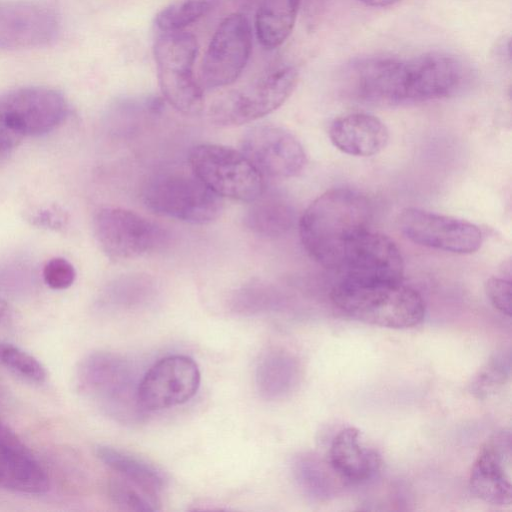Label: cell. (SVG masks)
<instances>
[{
    "label": "cell",
    "instance_id": "obj_15",
    "mask_svg": "<svg viewBox=\"0 0 512 512\" xmlns=\"http://www.w3.org/2000/svg\"><path fill=\"white\" fill-rule=\"evenodd\" d=\"M240 151L264 178L294 177L307 162L299 140L287 130L273 125L250 128L241 140Z\"/></svg>",
    "mask_w": 512,
    "mask_h": 512
},
{
    "label": "cell",
    "instance_id": "obj_33",
    "mask_svg": "<svg viewBox=\"0 0 512 512\" xmlns=\"http://www.w3.org/2000/svg\"><path fill=\"white\" fill-rule=\"evenodd\" d=\"M30 451L18 436L0 420V453H23Z\"/></svg>",
    "mask_w": 512,
    "mask_h": 512
},
{
    "label": "cell",
    "instance_id": "obj_36",
    "mask_svg": "<svg viewBox=\"0 0 512 512\" xmlns=\"http://www.w3.org/2000/svg\"><path fill=\"white\" fill-rule=\"evenodd\" d=\"M7 310V304L5 300L0 296V319L4 316Z\"/></svg>",
    "mask_w": 512,
    "mask_h": 512
},
{
    "label": "cell",
    "instance_id": "obj_7",
    "mask_svg": "<svg viewBox=\"0 0 512 512\" xmlns=\"http://www.w3.org/2000/svg\"><path fill=\"white\" fill-rule=\"evenodd\" d=\"M142 199L152 212L191 224L216 220L222 198L192 172H165L153 176L143 188Z\"/></svg>",
    "mask_w": 512,
    "mask_h": 512
},
{
    "label": "cell",
    "instance_id": "obj_29",
    "mask_svg": "<svg viewBox=\"0 0 512 512\" xmlns=\"http://www.w3.org/2000/svg\"><path fill=\"white\" fill-rule=\"evenodd\" d=\"M510 358L507 354H497L478 372L470 384L471 392L483 398L494 393L509 377Z\"/></svg>",
    "mask_w": 512,
    "mask_h": 512
},
{
    "label": "cell",
    "instance_id": "obj_28",
    "mask_svg": "<svg viewBox=\"0 0 512 512\" xmlns=\"http://www.w3.org/2000/svg\"><path fill=\"white\" fill-rule=\"evenodd\" d=\"M273 305L272 292L261 282H252L238 289L230 301L231 310L241 315L261 314Z\"/></svg>",
    "mask_w": 512,
    "mask_h": 512
},
{
    "label": "cell",
    "instance_id": "obj_4",
    "mask_svg": "<svg viewBox=\"0 0 512 512\" xmlns=\"http://www.w3.org/2000/svg\"><path fill=\"white\" fill-rule=\"evenodd\" d=\"M196 37L185 31L163 32L153 46L157 77L166 101L185 115H199L205 97L194 74Z\"/></svg>",
    "mask_w": 512,
    "mask_h": 512
},
{
    "label": "cell",
    "instance_id": "obj_27",
    "mask_svg": "<svg viewBox=\"0 0 512 512\" xmlns=\"http://www.w3.org/2000/svg\"><path fill=\"white\" fill-rule=\"evenodd\" d=\"M0 365L29 382L40 384L47 378L46 369L38 359L12 344L0 343Z\"/></svg>",
    "mask_w": 512,
    "mask_h": 512
},
{
    "label": "cell",
    "instance_id": "obj_16",
    "mask_svg": "<svg viewBox=\"0 0 512 512\" xmlns=\"http://www.w3.org/2000/svg\"><path fill=\"white\" fill-rule=\"evenodd\" d=\"M340 279L357 282H398L404 262L396 243L368 230L347 248L338 268Z\"/></svg>",
    "mask_w": 512,
    "mask_h": 512
},
{
    "label": "cell",
    "instance_id": "obj_10",
    "mask_svg": "<svg viewBox=\"0 0 512 512\" xmlns=\"http://www.w3.org/2000/svg\"><path fill=\"white\" fill-rule=\"evenodd\" d=\"M252 52V30L241 13L226 16L205 52L199 83L203 90L233 84L245 69Z\"/></svg>",
    "mask_w": 512,
    "mask_h": 512
},
{
    "label": "cell",
    "instance_id": "obj_19",
    "mask_svg": "<svg viewBox=\"0 0 512 512\" xmlns=\"http://www.w3.org/2000/svg\"><path fill=\"white\" fill-rule=\"evenodd\" d=\"M329 464L337 475L350 484L372 479L380 470L381 457L376 450L365 446L357 428L346 427L333 438Z\"/></svg>",
    "mask_w": 512,
    "mask_h": 512
},
{
    "label": "cell",
    "instance_id": "obj_25",
    "mask_svg": "<svg viewBox=\"0 0 512 512\" xmlns=\"http://www.w3.org/2000/svg\"><path fill=\"white\" fill-rule=\"evenodd\" d=\"M219 0H175L155 16V25L162 32L183 31L209 14Z\"/></svg>",
    "mask_w": 512,
    "mask_h": 512
},
{
    "label": "cell",
    "instance_id": "obj_31",
    "mask_svg": "<svg viewBox=\"0 0 512 512\" xmlns=\"http://www.w3.org/2000/svg\"><path fill=\"white\" fill-rule=\"evenodd\" d=\"M45 284L54 290L69 288L75 281L74 266L65 258L54 257L46 262L42 271Z\"/></svg>",
    "mask_w": 512,
    "mask_h": 512
},
{
    "label": "cell",
    "instance_id": "obj_8",
    "mask_svg": "<svg viewBox=\"0 0 512 512\" xmlns=\"http://www.w3.org/2000/svg\"><path fill=\"white\" fill-rule=\"evenodd\" d=\"M191 172L218 196L251 202L266 188L264 177L239 150L200 144L189 154Z\"/></svg>",
    "mask_w": 512,
    "mask_h": 512
},
{
    "label": "cell",
    "instance_id": "obj_20",
    "mask_svg": "<svg viewBox=\"0 0 512 512\" xmlns=\"http://www.w3.org/2000/svg\"><path fill=\"white\" fill-rule=\"evenodd\" d=\"M244 215L245 226L254 234L275 238L285 234L294 223V210L279 192L265 188Z\"/></svg>",
    "mask_w": 512,
    "mask_h": 512
},
{
    "label": "cell",
    "instance_id": "obj_1",
    "mask_svg": "<svg viewBox=\"0 0 512 512\" xmlns=\"http://www.w3.org/2000/svg\"><path fill=\"white\" fill-rule=\"evenodd\" d=\"M373 206L363 193L333 188L318 196L299 220L302 245L325 268L336 270L347 248L370 230Z\"/></svg>",
    "mask_w": 512,
    "mask_h": 512
},
{
    "label": "cell",
    "instance_id": "obj_2",
    "mask_svg": "<svg viewBox=\"0 0 512 512\" xmlns=\"http://www.w3.org/2000/svg\"><path fill=\"white\" fill-rule=\"evenodd\" d=\"M333 304L347 316L384 328L420 324L425 302L414 288L398 282H357L340 279L330 293Z\"/></svg>",
    "mask_w": 512,
    "mask_h": 512
},
{
    "label": "cell",
    "instance_id": "obj_34",
    "mask_svg": "<svg viewBox=\"0 0 512 512\" xmlns=\"http://www.w3.org/2000/svg\"><path fill=\"white\" fill-rule=\"evenodd\" d=\"M53 211H45L43 213H39L35 221H37L41 225H45L48 227H59L61 226L62 218L59 215H56L52 213Z\"/></svg>",
    "mask_w": 512,
    "mask_h": 512
},
{
    "label": "cell",
    "instance_id": "obj_17",
    "mask_svg": "<svg viewBox=\"0 0 512 512\" xmlns=\"http://www.w3.org/2000/svg\"><path fill=\"white\" fill-rule=\"evenodd\" d=\"M511 448L507 429L493 433L481 446L471 468L469 487L482 501L499 506L511 503Z\"/></svg>",
    "mask_w": 512,
    "mask_h": 512
},
{
    "label": "cell",
    "instance_id": "obj_32",
    "mask_svg": "<svg viewBox=\"0 0 512 512\" xmlns=\"http://www.w3.org/2000/svg\"><path fill=\"white\" fill-rule=\"evenodd\" d=\"M485 292L492 304L502 314L510 317L511 315V283L510 281L490 277L485 282Z\"/></svg>",
    "mask_w": 512,
    "mask_h": 512
},
{
    "label": "cell",
    "instance_id": "obj_5",
    "mask_svg": "<svg viewBox=\"0 0 512 512\" xmlns=\"http://www.w3.org/2000/svg\"><path fill=\"white\" fill-rule=\"evenodd\" d=\"M467 67L454 55L430 52L396 58L390 85V104L423 102L454 94L463 85Z\"/></svg>",
    "mask_w": 512,
    "mask_h": 512
},
{
    "label": "cell",
    "instance_id": "obj_24",
    "mask_svg": "<svg viewBox=\"0 0 512 512\" xmlns=\"http://www.w3.org/2000/svg\"><path fill=\"white\" fill-rule=\"evenodd\" d=\"M296 377L297 366L293 357L283 350L270 349L258 361L256 388L262 398L279 399L292 389Z\"/></svg>",
    "mask_w": 512,
    "mask_h": 512
},
{
    "label": "cell",
    "instance_id": "obj_11",
    "mask_svg": "<svg viewBox=\"0 0 512 512\" xmlns=\"http://www.w3.org/2000/svg\"><path fill=\"white\" fill-rule=\"evenodd\" d=\"M67 112L64 96L48 87H21L0 94V120L21 140L54 130Z\"/></svg>",
    "mask_w": 512,
    "mask_h": 512
},
{
    "label": "cell",
    "instance_id": "obj_18",
    "mask_svg": "<svg viewBox=\"0 0 512 512\" xmlns=\"http://www.w3.org/2000/svg\"><path fill=\"white\" fill-rule=\"evenodd\" d=\"M329 138L345 154L370 157L386 147L389 131L374 115L350 113L333 120L329 127Z\"/></svg>",
    "mask_w": 512,
    "mask_h": 512
},
{
    "label": "cell",
    "instance_id": "obj_6",
    "mask_svg": "<svg viewBox=\"0 0 512 512\" xmlns=\"http://www.w3.org/2000/svg\"><path fill=\"white\" fill-rule=\"evenodd\" d=\"M298 81L292 65L270 68L244 86L214 100L207 108L213 124L235 126L257 120L279 108L291 95Z\"/></svg>",
    "mask_w": 512,
    "mask_h": 512
},
{
    "label": "cell",
    "instance_id": "obj_26",
    "mask_svg": "<svg viewBox=\"0 0 512 512\" xmlns=\"http://www.w3.org/2000/svg\"><path fill=\"white\" fill-rule=\"evenodd\" d=\"M110 500L118 508L128 511H157L160 509V499L134 483L116 475L107 484Z\"/></svg>",
    "mask_w": 512,
    "mask_h": 512
},
{
    "label": "cell",
    "instance_id": "obj_22",
    "mask_svg": "<svg viewBox=\"0 0 512 512\" xmlns=\"http://www.w3.org/2000/svg\"><path fill=\"white\" fill-rule=\"evenodd\" d=\"M302 0H262L255 16L258 41L266 49L282 45L291 34Z\"/></svg>",
    "mask_w": 512,
    "mask_h": 512
},
{
    "label": "cell",
    "instance_id": "obj_13",
    "mask_svg": "<svg viewBox=\"0 0 512 512\" xmlns=\"http://www.w3.org/2000/svg\"><path fill=\"white\" fill-rule=\"evenodd\" d=\"M200 379L198 365L190 357H164L141 377L138 386L139 403L146 412L181 405L196 394Z\"/></svg>",
    "mask_w": 512,
    "mask_h": 512
},
{
    "label": "cell",
    "instance_id": "obj_12",
    "mask_svg": "<svg viewBox=\"0 0 512 512\" xmlns=\"http://www.w3.org/2000/svg\"><path fill=\"white\" fill-rule=\"evenodd\" d=\"M398 225L409 241L445 252L471 254L482 244V233L473 223L419 208L403 209Z\"/></svg>",
    "mask_w": 512,
    "mask_h": 512
},
{
    "label": "cell",
    "instance_id": "obj_23",
    "mask_svg": "<svg viewBox=\"0 0 512 512\" xmlns=\"http://www.w3.org/2000/svg\"><path fill=\"white\" fill-rule=\"evenodd\" d=\"M0 487L26 494H43L49 477L31 451L0 453Z\"/></svg>",
    "mask_w": 512,
    "mask_h": 512
},
{
    "label": "cell",
    "instance_id": "obj_30",
    "mask_svg": "<svg viewBox=\"0 0 512 512\" xmlns=\"http://www.w3.org/2000/svg\"><path fill=\"white\" fill-rule=\"evenodd\" d=\"M150 291L148 282L142 279H126L116 282L108 290V301L119 306L131 307L144 300Z\"/></svg>",
    "mask_w": 512,
    "mask_h": 512
},
{
    "label": "cell",
    "instance_id": "obj_35",
    "mask_svg": "<svg viewBox=\"0 0 512 512\" xmlns=\"http://www.w3.org/2000/svg\"><path fill=\"white\" fill-rule=\"evenodd\" d=\"M364 4L371 7H386L394 4L399 0H360Z\"/></svg>",
    "mask_w": 512,
    "mask_h": 512
},
{
    "label": "cell",
    "instance_id": "obj_3",
    "mask_svg": "<svg viewBox=\"0 0 512 512\" xmlns=\"http://www.w3.org/2000/svg\"><path fill=\"white\" fill-rule=\"evenodd\" d=\"M140 379L128 360L107 351L86 355L75 373L78 391L105 415L125 424L141 421L146 413L138 400Z\"/></svg>",
    "mask_w": 512,
    "mask_h": 512
},
{
    "label": "cell",
    "instance_id": "obj_37",
    "mask_svg": "<svg viewBox=\"0 0 512 512\" xmlns=\"http://www.w3.org/2000/svg\"><path fill=\"white\" fill-rule=\"evenodd\" d=\"M9 152L0 150V163L4 161V159L7 157Z\"/></svg>",
    "mask_w": 512,
    "mask_h": 512
},
{
    "label": "cell",
    "instance_id": "obj_9",
    "mask_svg": "<svg viewBox=\"0 0 512 512\" xmlns=\"http://www.w3.org/2000/svg\"><path fill=\"white\" fill-rule=\"evenodd\" d=\"M94 233L102 251L113 260L140 257L159 249L167 240L162 226L119 207H105L96 213Z\"/></svg>",
    "mask_w": 512,
    "mask_h": 512
},
{
    "label": "cell",
    "instance_id": "obj_14",
    "mask_svg": "<svg viewBox=\"0 0 512 512\" xmlns=\"http://www.w3.org/2000/svg\"><path fill=\"white\" fill-rule=\"evenodd\" d=\"M60 32L53 7L35 0H0V49L15 50L49 45Z\"/></svg>",
    "mask_w": 512,
    "mask_h": 512
},
{
    "label": "cell",
    "instance_id": "obj_21",
    "mask_svg": "<svg viewBox=\"0 0 512 512\" xmlns=\"http://www.w3.org/2000/svg\"><path fill=\"white\" fill-rule=\"evenodd\" d=\"M96 457L116 475L134 483L147 493L158 497L166 487V477L156 466L126 451L99 445Z\"/></svg>",
    "mask_w": 512,
    "mask_h": 512
}]
</instances>
